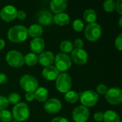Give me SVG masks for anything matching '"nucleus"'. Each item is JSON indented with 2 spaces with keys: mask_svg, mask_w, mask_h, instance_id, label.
<instances>
[{
  "mask_svg": "<svg viewBox=\"0 0 122 122\" xmlns=\"http://www.w3.org/2000/svg\"><path fill=\"white\" fill-rule=\"evenodd\" d=\"M7 36L9 39L12 42H22L28 37L27 29L22 25H16L9 29Z\"/></svg>",
  "mask_w": 122,
  "mask_h": 122,
  "instance_id": "f257e3e1",
  "label": "nucleus"
},
{
  "mask_svg": "<svg viewBox=\"0 0 122 122\" xmlns=\"http://www.w3.org/2000/svg\"><path fill=\"white\" fill-rule=\"evenodd\" d=\"M13 117L16 122L26 121L29 117V109L25 103H18L13 109Z\"/></svg>",
  "mask_w": 122,
  "mask_h": 122,
  "instance_id": "f03ea898",
  "label": "nucleus"
},
{
  "mask_svg": "<svg viewBox=\"0 0 122 122\" xmlns=\"http://www.w3.org/2000/svg\"><path fill=\"white\" fill-rule=\"evenodd\" d=\"M56 87L61 93H66L70 91L71 87V78L66 73L61 74L58 76L56 81Z\"/></svg>",
  "mask_w": 122,
  "mask_h": 122,
  "instance_id": "7ed1b4c3",
  "label": "nucleus"
},
{
  "mask_svg": "<svg viewBox=\"0 0 122 122\" xmlns=\"http://www.w3.org/2000/svg\"><path fill=\"white\" fill-rule=\"evenodd\" d=\"M102 34V27L97 23L89 24L85 29V36L91 41H97Z\"/></svg>",
  "mask_w": 122,
  "mask_h": 122,
  "instance_id": "20e7f679",
  "label": "nucleus"
},
{
  "mask_svg": "<svg viewBox=\"0 0 122 122\" xmlns=\"http://www.w3.org/2000/svg\"><path fill=\"white\" fill-rule=\"evenodd\" d=\"M79 99L83 104L82 106L85 107H92L97 103L99 100V95L94 91L87 90L81 94Z\"/></svg>",
  "mask_w": 122,
  "mask_h": 122,
  "instance_id": "39448f33",
  "label": "nucleus"
},
{
  "mask_svg": "<svg viewBox=\"0 0 122 122\" xmlns=\"http://www.w3.org/2000/svg\"><path fill=\"white\" fill-rule=\"evenodd\" d=\"M6 60L7 63L15 68L20 67L24 64V56L16 50H11L6 55Z\"/></svg>",
  "mask_w": 122,
  "mask_h": 122,
  "instance_id": "423d86ee",
  "label": "nucleus"
},
{
  "mask_svg": "<svg viewBox=\"0 0 122 122\" xmlns=\"http://www.w3.org/2000/svg\"><path fill=\"white\" fill-rule=\"evenodd\" d=\"M55 67L58 71H67L71 66V58L66 54L59 53L54 58Z\"/></svg>",
  "mask_w": 122,
  "mask_h": 122,
  "instance_id": "0eeeda50",
  "label": "nucleus"
},
{
  "mask_svg": "<svg viewBox=\"0 0 122 122\" xmlns=\"http://www.w3.org/2000/svg\"><path fill=\"white\" fill-rule=\"evenodd\" d=\"M20 85L21 88L26 92H34L38 87V81L33 76L26 74L20 79Z\"/></svg>",
  "mask_w": 122,
  "mask_h": 122,
  "instance_id": "6e6552de",
  "label": "nucleus"
},
{
  "mask_svg": "<svg viewBox=\"0 0 122 122\" xmlns=\"http://www.w3.org/2000/svg\"><path fill=\"white\" fill-rule=\"evenodd\" d=\"M106 99L111 104H119L122 101V92L121 89L113 87L108 89L106 94Z\"/></svg>",
  "mask_w": 122,
  "mask_h": 122,
  "instance_id": "1a4fd4ad",
  "label": "nucleus"
},
{
  "mask_svg": "<svg viewBox=\"0 0 122 122\" xmlns=\"http://www.w3.org/2000/svg\"><path fill=\"white\" fill-rule=\"evenodd\" d=\"M89 109L84 106L76 107L72 112V118L75 122H86L89 117Z\"/></svg>",
  "mask_w": 122,
  "mask_h": 122,
  "instance_id": "9d476101",
  "label": "nucleus"
},
{
  "mask_svg": "<svg viewBox=\"0 0 122 122\" xmlns=\"http://www.w3.org/2000/svg\"><path fill=\"white\" fill-rule=\"evenodd\" d=\"M17 9L12 5L5 6L0 11L1 18L6 21H13L16 17Z\"/></svg>",
  "mask_w": 122,
  "mask_h": 122,
  "instance_id": "9b49d317",
  "label": "nucleus"
},
{
  "mask_svg": "<svg viewBox=\"0 0 122 122\" xmlns=\"http://www.w3.org/2000/svg\"><path fill=\"white\" fill-rule=\"evenodd\" d=\"M44 110L49 114H56L61 109V103L57 99H50L46 102L44 106Z\"/></svg>",
  "mask_w": 122,
  "mask_h": 122,
  "instance_id": "f8f14e48",
  "label": "nucleus"
},
{
  "mask_svg": "<svg viewBox=\"0 0 122 122\" xmlns=\"http://www.w3.org/2000/svg\"><path fill=\"white\" fill-rule=\"evenodd\" d=\"M71 58L77 64H84L88 60V54L83 49H75L71 52Z\"/></svg>",
  "mask_w": 122,
  "mask_h": 122,
  "instance_id": "ddd939ff",
  "label": "nucleus"
},
{
  "mask_svg": "<svg viewBox=\"0 0 122 122\" xmlns=\"http://www.w3.org/2000/svg\"><path fill=\"white\" fill-rule=\"evenodd\" d=\"M54 55L51 51H44L41 53L39 56L38 57V61L39 64L44 66H51L54 61Z\"/></svg>",
  "mask_w": 122,
  "mask_h": 122,
  "instance_id": "4468645a",
  "label": "nucleus"
},
{
  "mask_svg": "<svg viewBox=\"0 0 122 122\" xmlns=\"http://www.w3.org/2000/svg\"><path fill=\"white\" fill-rule=\"evenodd\" d=\"M37 20L39 23H40L41 24L44 25V26H48L52 23L53 16L49 11L42 10L38 13Z\"/></svg>",
  "mask_w": 122,
  "mask_h": 122,
  "instance_id": "2eb2a0df",
  "label": "nucleus"
},
{
  "mask_svg": "<svg viewBox=\"0 0 122 122\" xmlns=\"http://www.w3.org/2000/svg\"><path fill=\"white\" fill-rule=\"evenodd\" d=\"M43 76L48 81H53L56 79L59 75V72L57 69L54 66H49L44 69L42 71Z\"/></svg>",
  "mask_w": 122,
  "mask_h": 122,
  "instance_id": "dca6fc26",
  "label": "nucleus"
},
{
  "mask_svg": "<svg viewBox=\"0 0 122 122\" xmlns=\"http://www.w3.org/2000/svg\"><path fill=\"white\" fill-rule=\"evenodd\" d=\"M44 41L42 38L36 37L34 38L30 43L31 50L34 52V54H39L44 49Z\"/></svg>",
  "mask_w": 122,
  "mask_h": 122,
  "instance_id": "f3484780",
  "label": "nucleus"
},
{
  "mask_svg": "<svg viewBox=\"0 0 122 122\" xmlns=\"http://www.w3.org/2000/svg\"><path fill=\"white\" fill-rule=\"evenodd\" d=\"M67 6V1L65 0H52L50 3V8L54 13H61Z\"/></svg>",
  "mask_w": 122,
  "mask_h": 122,
  "instance_id": "a211bd4d",
  "label": "nucleus"
},
{
  "mask_svg": "<svg viewBox=\"0 0 122 122\" xmlns=\"http://www.w3.org/2000/svg\"><path fill=\"white\" fill-rule=\"evenodd\" d=\"M53 20L55 22V24H56L57 25L59 26H64L69 24V16L67 14L65 13H59L56 14L54 17H53Z\"/></svg>",
  "mask_w": 122,
  "mask_h": 122,
  "instance_id": "6ab92c4d",
  "label": "nucleus"
},
{
  "mask_svg": "<svg viewBox=\"0 0 122 122\" xmlns=\"http://www.w3.org/2000/svg\"><path fill=\"white\" fill-rule=\"evenodd\" d=\"M34 99H36L39 102H46L48 98V90L46 88L40 87L36 89V91L34 93Z\"/></svg>",
  "mask_w": 122,
  "mask_h": 122,
  "instance_id": "aec40b11",
  "label": "nucleus"
},
{
  "mask_svg": "<svg viewBox=\"0 0 122 122\" xmlns=\"http://www.w3.org/2000/svg\"><path fill=\"white\" fill-rule=\"evenodd\" d=\"M27 31H28V35H29L31 37L36 38L42 34L43 29L41 26L39 24H32L27 29Z\"/></svg>",
  "mask_w": 122,
  "mask_h": 122,
  "instance_id": "412c9836",
  "label": "nucleus"
},
{
  "mask_svg": "<svg viewBox=\"0 0 122 122\" xmlns=\"http://www.w3.org/2000/svg\"><path fill=\"white\" fill-rule=\"evenodd\" d=\"M103 120L104 122H120V117L117 112L109 110L104 114Z\"/></svg>",
  "mask_w": 122,
  "mask_h": 122,
  "instance_id": "4be33fe9",
  "label": "nucleus"
},
{
  "mask_svg": "<svg viewBox=\"0 0 122 122\" xmlns=\"http://www.w3.org/2000/svg\"><path fill=\"white\" fill-rule=\"evenodd\" d=\"M97 17V15L96 11L92 9H86L84 13V19H85L86 21H87L90 24L94 23L96 21Z\"/></svg>",
  "mask_w": 122,
  "mask_h": 122,
  "instance_id": "5701e85b",
  "label": "nucleus"
},
{
  "mask_svg": "<svg viewBox=\"0 0 122 122\" xmlns=\"http://www.w3.org/2000/svg\"><path fill=\"white\" fill-rule=\"evenodd\" d=\"M64 99L69 103L74 104L79 99V96L74 91H69L66 93H65Z\"/></svg>",
  "mask_w": 122,
  "mask_h": 122,
  "instance_id": "b1692460",
  "label": "nucleus"
},
{
  "mask_svg": "<svg viewBox=\"0 0 122 122\" xmlns=\"http://www.w3.org/2000/svg\"><path fill=\"white\" fill-rule=\"evenodd\" d=\"M73 48H74L73 44L69 40H64L61 42L60 49L61 50V51H63L64 54H66L67 53H70L71 51H72Z\"/></svg>",
  "mask_w": 122,
  "mask_h": 122,
  "instance_id": "393cba45",
  "label": "nucleus"
},
{
  "mask_svg": "<svg viewBox=\"0 0 122 122\" xmlns=\"http://www.w3.org/2000/svg\"><path fill=\"white\" fill-rule=\"evenodd\" d=\"M24 62L28 66H33L35 65L38 61V56L34 53L27 54L25 56H24Z\"/></svg>",
  "mask_w": 122,
  "mask_h": 122,
  "instance_id": "a878e982",
  "label": "nucleus"
},
{
  "mask_svg": "<svg viewBox=\"0 0 122 122\" xmlns=\"http://www.w3.org/2000/svg\"><path fill=\"white\" fill-rule=\"evenodd\" d=\"M12 119L11 114L7 110L0 111V121L2 122H9Z\"/></svg>",
  "mask_w": 122,
  "mask_h": 122,
  "instance_id": "bb28decb",
  "label": "nucleus"
},
{
  "mask_svg": "<svg viewBox=\"0 0 122 122\" xmlns=\"http://www.w3.org/2000/svg\"><path fill=\"white\" fill-rule=\"evenodd\" d=\"M116 2L113 0H107L103 4V7L104 10L107 12H112L115 9Z\"/></svg>",
  "mask_w": 122,
  "mask_h": 122,
  "instance_id": "cd10ccee",
  "label": "nucleus"
},
{
  "mask_svg": "<svg viewBox=\"0 0 122 122\" xmlns=\"http://www.w3.org/2000/svg\"><path fill=\"white\" fill-rule=\"evenodd\" d=\"M20 99H21V97L17 93H11L8 96V98H7V100H8L9 103H10L11 104H18V102L20 101Z\"/></svg>",
  "mask_w": 122,
  "mask_h": 122,
  "instance_id": "c85d7f7f",
  "label": "nucleus"
},
{
  "mask_svg": "<svg viewBox=\"0 0 122 122\" xmlns=\"http://www.w3.org/2000/svg\"><path fill=\"white\" fill-rule=\"evenodd\" d=\"M73 28L76 31H81L84 29V23L80 19H76L73 22Z\"/></svg>",
  "mask_w": 122,
  "mask_h": 122,
  "instance_id": "c756f323",
  "label": "nucleus"
},
{
  "mask_svg": "<svg viewBox=\"0 0 122 122\" xmlns=\"http://www.w3.org/2000/svg\"><path fill=\"white\" fill-rule=\"evenodd\" d=\"M9 105L7 98L4 96H0V111L6 109Z\"/></svg>",
  "mask_w": 122,
  "mask_h": 122,
  "instance_id": "7c9ffc66",
  "label": "nucleus"
},
{
  "mask_svg": "<svg viewBox=\"0 0 122 122\" xmlns=\"http://www.w3.org/2000/svg\"><path fill=\"white\" fill-rule=\"evenodd\" d=\"M108 89L106 85L104 84H99L98 85V86L97 87V92L98 94H102V95H104L107 94Z\"/></svg>",
  "mask_w": 122,
  "mask_h": 122,
  "instance_id": "2f4dec72",
  "label": "nucleus"
},
{
  "mask_svg": "<svg viewBox=\"0 0 122 122\" xmlns=\"http://www.w3.org/2000/svg\"><path fill=\"white\" fill-rule=\"evenodd\" d=\"M115 46L119 50L122 51V34H120L115 40Z\"/></svg>",
  "mask_w": 122,
  "mask_h": 122,
  "instance_id": "473e14b6",
  "label": "nucleus"
},
{
  "mask_svg": "<svg viewBox=\"0 0 122 122\" xmlns=\"http://www.w3.org/2000/svg\"><path fill=\"white\" fill-rule=\"evenodd\" d=\"M84 45V42L81 39H76L74 41V45L76 49H82V46Z\"/></svg>",
  "mask_w": 122,
  "mask_h": 122,
  "instance_id": "72a5a7b5",
  "label": "nucleus"
},
{
  "mask_svg": "<svg viewBox=\"0 0 122 122\" xmlns=\"http://www.w3.org/2000/svg\"><path fill=\"white\" fill-rule=\"evenodd\" d=\"M94 118L97 122H102L104 118V113H102L101 112H96L94 115Z\"/></svg>",
  "mask_w": 122,
  "mask_h": 122,
  "instance_id": "f704fd0d",
  "label": "nucleus"
},
{
  "mask_svg": "<svg viewBox=\"0 0 122 122\" xmlns=\"http://www.w3.org/2000/svg\"><path fill=\"white\" fill-rule=\"evenodd\" d=\"M26 14L25 13V11H22V10L17 11L16 17H17L19 19L24 20V19H26Z\"/></svg>",
  "mask_w": 122,
  "mask_h": 122,
  "instance_id": "c9c22d12",
  "label": "nucleus"
},
{
  "mask_svg": "<svg viewBox=\"0 0 122 122\" xmlns=\"http://www.w3.org/2000/svg\"><path fill=\"white\" fill-rule=\"evenodd\" d=\"M115 8H117V11L119 14H122V1L118 0L115 4Z\"/></svg>",
  "mask_w": 122,
  "mask_h": 122,
  "instance_id": "e433bc0d",
  "label": "nucleus"
},
{
  "mask_svg": "<svg viewBox=\"0 0 122 122\" xmlns=\"http://www.w3.org/2000/svg\"><path fill=\"white\" fill-rule=\"evenodd\" d=\"M25 98L29 102H32L34 99V93L31 92H26L25 94Z\"/></svg>",
  "mask_w": 122,
  "mask_h": 122,
  "instance_id": "4c0bfd02",
  "label": "nucleus"
},
{
  "mask_svg": "<svg viewBox=\"0 0 122 122\" xmlns=\"http://www.w3.org/2000/svg\"><path fill=\"white\" fill-rule=\"evenodd\" d=\"M7 81V76L4 73H0V84H4Z\"/></svg>",
  "mask_w": 122,
  "mask_h": 122,
  "instance_id": "58836bf2",
  "label": "nucleus"
},
{
  "mask_svg": "<svg viewBox=\"0 0 122 122\" xmlns=\"http://www.w3.org/2000/svg\"><path fill=\"white\" fill-rule=\"evenodd\" d=\"M51 122H69V121L64 117H56L53 119Z\"/></svg>",
  "mask_w": 122,
  "mask_h": 122,
  "instance_id": "ea45409f",
  "label": "nucleus"
},
{
  "mask_svg": "<svg viewBox=\"0 0 122 122\" xmlns=\"http://www.w3.org/2000/svg\"><path fill=\"white\" fill-rule=\"evenodd\" d=\"M4 46H5V42H4V41L3 39H0V50L2 49L4 47Z\"/></svg>",
  "mask_w": 122,
  "mask_h": 122,
  "instance_id": "a19ab883",
  "label": "nucleus"
},
{
  "mask_svg": "<svg viewBox=\"0 0 122 122\" xmlns=\"http://www.w3.org/2000/svg\"><path fill=\"white\" fill-rule=\"evenodd\" d=\"M119 26L122 27V17H120V19H119Z\"/></svg>",
  "mask_w": 122,
  "mask_h": 122,
  "instance_id": "79ce46f5",
  "label": "nucleus"
},
{
  "mask_svg": "<svg viewBox=\"0 0 122 122\" xmlns=\"http://www.w3.org/2000/svg\"></svg>",
  "mask_w": 122,
  "mask_h": 122,
  "instance_id": "37998d69",
  "label": "nucleus"
}]
</instances>
